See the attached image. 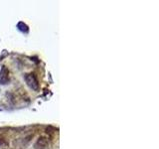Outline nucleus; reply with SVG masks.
Masks as SVG:
<instances>
[{
    "instance_id": "nucleus-3",
    "label": "nucleus",
    "mask_w": 159,
    "mask_h": 149,
    "mask_svg": "<svg viewBox=\"0 0 159 149\" xmlns=\"http://www.w3.org/2000/svg\"><path fill=\"white\" fill-rule=\"evenodd\" d=\"M34 149H49L48 138L45 136H40L36 140L34 144Z\"/></svg>"
},
{
    "instance_id": "nucleus-5",
    "label": "nucleus",
    "mask_w": 159,
    "mask_h": 149,
    "mask_svg": "<svg viewBox=\"0 0 159 149\" xmlns=\"http://www.w3.org/2000/svg\"><path fill=\"white\" fill-rule=\"evenodd\" d=\"M0 146H1V147H2V146H4V147H5V146H7V142H6V141H4V140H0Z\"/></svg>"
},
{
    "instance_id": "nucleus-1",
    "label": "nucleus",
    "mask_w": 159,
    "mask_h": 149,
    "mask_svg": "<svg viewBox=\"0 0 159 149\" xmlns=\"http://www.w3.org/2000/svg\"><path fill=\"white\" fill-rule=\"evenodd\" d=\"M25 82L27 83V86L29 87L31 90H33L34 91H38L40 88V85H39V81L38 78L34 73H28L24 76Z\"/></svg>"
},
{
    "instance_id": "nucleus-4",
    "label": "nucleus",
    "mask_w": 159,
    "mask_h": 149,
    "mask_svg": "<svg viewBox=\"0 0 159 149\" xmlns=\"http://www.w3.org/2000/svg\"><path fill=\"white\" fill-rule=\"evenodd\" d=\"M17 28L20 31L24 32V33H28V31H29V28H28V26L26 25L24 22H19V23H18V24H17Z\"/></svg>"
},
{
    "instance_id": "nucleus-2",
    "label": "nucleus",
    "mask_w": 159,
    "mask_h": 149,
    "mask_svg": "<svg viewBox=\"0 0 159 149\" xmlns=\"http://www.w3.org/2000/svg\"><path fill=\"white\" fill-rule=\"evenodd\" d=\"M10 82L9 70L6 66H2L0 70V83L1 85H7Z\"/></svg>"
}]
</instances>
